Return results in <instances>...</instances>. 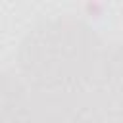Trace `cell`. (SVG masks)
Wrapping results in <instances>:
<instances>
[{"label": "cell", "mask_w": 123, "mask_h": 123, "mask_svg": "<svg viewBox=\"0 0 123 123\" xmlns=\"http://www.w3.org/2000/svg\"><path fill=\"white\" fill-rule=\"evenodd\" d=\"M88 90L104 121L123 123V42L104 46Z\"/></svg>", "instance_id": "3"}, {"label": "cell", "mask_w": 123, "mask_h": 123, "mask_svg": "<svg viewBox=\"0 0 123 123\" xmlns=\"http://www.w3.org/2000/svg\"><path fill=\"white\" fill-rule=\"evenodd\" d=\"M104 46L86 21L73 15L48 17L21 38L17 73L29 88H86Z\"/></svg>", "instance_id": "1"}, {"label": "cell", "mask_w": 123, "mask_h": 123, "mask_svg": "<svg viewBox=\"0 0 123 123\" xmlns=\"http://www.w3.org/2000/svg\"><path fill=\"white\" fill-rule=\"evenodd\" d=\"M2 123H38L31 100L29 88L19 73L4 71L2 75V110H0Z\"/></svg>", "instance_id": "4"}, {"label": "cell", "mask_w": 123, "mask_h": 123, "mask_svg": "<svg viewBox=\"0 0 123 123\" xmlns=\"http://www.w3.org/2000/svg\"><path fill=\"white\" fill-rule=\"evenodd\" d=\"M29 88V86H27ZM31 108L38 123H102V115L86 88H29Z\"/></svg>", "instance_id": "2"}]
</instances>
